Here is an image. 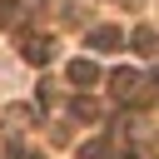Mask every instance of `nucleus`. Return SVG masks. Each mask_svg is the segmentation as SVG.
<instances>
[{"mask_svg": "<svg viewBox=\"0 0 159 159\" xmlns=\"http://www.w3.org/2000/svg\"><path fill=\"white\" fill-rule=\"evenodd\" d=\"M109 89H114V99H124V104H134V109L154 99V84H144L139 70H114V75H109Z\"/></svg>", "mask_w": 159, "mask_h": 159, "instance_id": "f257e3e1", "label": "nucleus"}, {"mask_svg": "<svg viewBox=\"0 0 159 159\" xmlns=\"http://www.w3.org/2000/svg\"><path fill=\"white\" fill-rule=\"evenodd\" d=\"M70 84H75V89H94V84H99L94 60H70Z\"/></svg>", "mask_w": 159, "mask_h": 159, "instance_id": "f03ea898", "label": "nucleus"}, {"mask_svg": "<svg viewBox=\"0 0 159 159\" xmlns=\"http://www.w3.org/2000/svg\"><path fill=\"white\" fill-rule=\"evenodd\" d=\"M119 45H124V35L114 25H94L89 30V50H119Z\"/></svg>", "mask_w": 159, "mask_h": 159, "instance_id": "7ed1b4c3", "label": "nucleus"}, {"mask_svg": "<svg viewBox=\"0 0 159 159\" xmlns=\"http://www.w3.org/2000/svg\"><path fill=\"white\" fill-rule=\"evenodd\" d=\"M50 55H55V40H40V35L25 40V60H30V65H45Z\"/></svg>", "mask_w": 159, "mask_h": 159, "instance_id": "20e7f679", "label": "nucleus"}, {"mask_svg": "<svg viewBox=\"0 0 159 159\" xmlns=\"http://www.w3.org/2000/svg\"><path fill=\"white\" fill-rule=\"evenodd\" d=\"M129 45H134V50H139V55H154V50H159V35H154V30H149V25H139V30H134V35H129Z\"/></svg>", "mask_w": 159, "mask_h": 159, "instance_id": "39448f33", "label": "nucleus"}, {"mask_svg": "<svg viewBox=\"0 0 159 159\" xmlns=\"http://www.w3.org/2000/svg\"><path fill=\"white\" fill-rule=\"evenodd\" d=\"M70 109H75V119H94V114H99V104H94L89 94H75V104H70Z\"/></svg>", "mask_w": 159, "mask_h": 159, "instance_id": "423d86ee", "label": "nucleus"}, {"mask_svg": "<svg viewBox=\"0 0 159 159\" xmlns=\"http://www.w3.org/2000/svg\"><path fill=\"white\" fill-rule=\"evenodd\" d=\"M114 149H109V139H89L84 149H80V159H109Z\"/></svg>", "mask_w": 159, "mask_h": 159, "instance_id": "0eeeda50", "label": "nucleus"}, {"mask_svg": "<svg viewBox=\"0 0 159 159\" xmlns=\"http://www.w3.org/2000/svg\"><path fill=\"white\" fill-rule=\"evenodd\" d=\"M15 20H20V5L5 0V5H0V25H15Z\"/></svg>", "mask_w": 159, "mask_h": 159, "instance_id": "6e6552de", "label": "nucleus"}, {"mask_svg": "<svg viewBox=\"0 0 159 159\" xmlns=\"http://www.w3.org/2000/svg\"><path fill=\"white\" fill-rule=\"evenodd\" d=\"M154 89H159V65H154Z\"/></svg>", "mask_w": 159, "mask_h": 159, "instance_id": "1a4fd4ad", "label": "nucleus"}, {"mask_svg": "<svg viewBox=\"0 0 159 159\" xmlns=\"http://www.w3.org/2000/svg\"><path fill=\"white\" fill-rule=\"evenodd\" d=\"M124 5H139V0H124Z\"/></svg>", "mask_w": 159, "mask_h": 159, "instance_id": "9d476101", "label": "nucleus"}]
</instances>
